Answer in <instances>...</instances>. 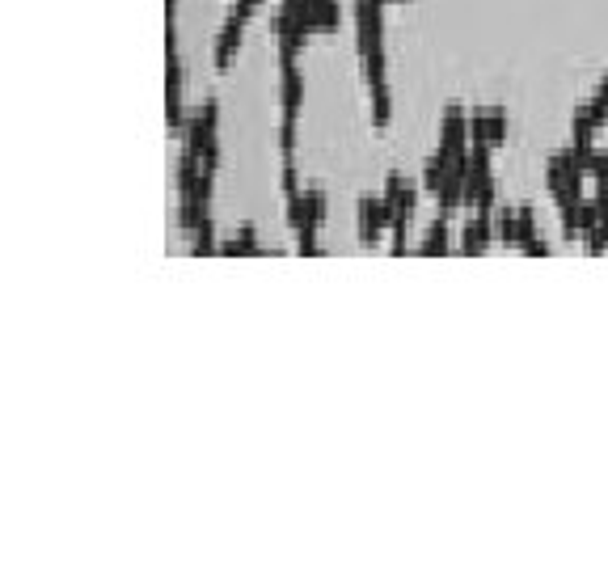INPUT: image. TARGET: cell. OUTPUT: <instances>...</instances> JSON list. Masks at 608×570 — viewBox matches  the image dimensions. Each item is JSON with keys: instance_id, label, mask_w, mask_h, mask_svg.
I'll use <instances>...</instances> for the list:
<instances>
[{"instance_id": "5bb4252c", "label": "cell", "mask_w": 608, "mask_h": 570, "mask_svg": "<svg viewBox=\"0 0 608 570\" xmlns=\"http://www.w3.org/2000/svg\"><path fill=\"white\" fill-rule=\"evenodd\" d=\"M304 203H309V224H326V212H330V203H326V190H317V186H309L304 190Z\"/></svg>"}, {"instance_id": "44dd1931", "label": "cell", "mask_w": 608, "mask_h": 570, "mask_svg": "<svg viewBox=\"0 0 608 570\" xmlns=\"http://www.w3.org/2000/svg\"><path fill=\"white\" fill-rule=\"evenodd\" d=\"M279 157H283V161L296 157V123H292V119L279 123Z\"/></svg>"}, {"instance_id": "ac0fdd59", "label": "cell", "mask_w": 608, "mask_h": 570, "mask_svg": "<svg viewBox=\"0 0 608 570\" xmlns=\"http://www.w3.org/2000/svg\"><path fill=\"white\" fill-rule=\"evenodd\" d=\"M503 144H507V110L490 106V148H503Z\"/></svg>"}, {"instance_id": "8fae6325", "label": "cell", "mask_w": 608, "mask_h": 570, "mask_svg": "<svg viewBox=\"0 0 608 570\" xmlns=\"http://www.w3.org/2000/svg\"><path fill=\"white\" fill-rule=\"evenodd\" d=\"M516 224H520V207H494V241L516 245Z\"/></svg>"}, {"instance_id": "ba28073f", "label": "cell", "mask_w": 608, "mask_h": 570, "mask_svg": "<svg viewBox=\"0 0 608 570\" xmlns=\"http://www.w3.org/2000/svg\"><path fill=\"white\" fill-rule=\"evenodd\" d=\"M452 250V233H448V220L440 216L431 228H427V237H423V245H418V254L423 258H440V254H448Z\"/></svg>"}, {"instance_id": "30bf717a", "label": "cell", "mask_w": 608, "mask_h": 570, "mask_svg": "<svg viewBox=\"0 0 608 570\" xmlns=\"http://www.w3.org/2000/svg\"><path fill=\"white\" fill-rule=\"evenodd\" d=\"M368 98H372V127H389V119H393L389 81H380V85H368Z\"/></svg>"}, {"instance_id": "6da1fadb", "label": "cell", "mask_w": 608, "mask_h": 570, "mask_svg": "<svg viewBox=\"0 0 608 570\" xmlns=\"http://www.w3.org/2000/svg\"><path fill=\"white\" fill-rule=\"evenodd\" d=\"M355 47L359 55L385 47V0H355Z\"/></svg>"}, {"instance_id": "7a4b0ae2", "label": "cell", "mask_w": 608, "mask_h": 570, "mask_svg": "<svg viewBox=\"0 0 608 570\" xmlns=\"http://www.w3.org/2000/svg\"><path fill=\"white\" fill-rule=\"evenodd\" d=\"M440 157L452 165V157H461V152H469V114L461 102H448L444 110V123H440Z\"/></svg>"}, {"instance_id": "9a60e30c", "label": "cell", "mask_w": 608, "mask_h": 570, "mask_svg": "<svg viewBox=\"0 0 608 570\" xmlns=\"http://www.w3.org/2000/svg\"><path fill=\"white\" fill-rule=\"evenodd\" d=\"M195 254L203 258V254H220V245H216V224H212V216H207L199 228H195Z\"/></svg>"}, {"instance_id": "7402d4cb", "label": "cell", "mask_w": 608, "mask_h": 570, "mask_svg": "<svg viewBox=\"0 0 608 570\" xmlns=\"http://www.w3.org/2000/svg\"><path fill=\"white\" fill-rule=\"evenodd\" d=\"M279 190H283V199L300 195V169H296V161H283V174H279Z\"/></svg>"}, {"instance_id": "52a82bcc", "label": "cell", "mask_w": 608, "mask_h": 570, "mask_svg": "<svg viewBox=\"0 0 608 570\" xmlns=\"http://www.w3.org/2000/svg\"><path fill=\"white\" fill-rule=\"evenodd\" d=\"M220 254H228V258H258V254H266V250L258 245V228H254V224H241L237 233L220 245Z\"/></svg>"}, {"instance_id": "603a6c76", "label": "cell", "mask_w": 608, "mask_h": 570, "mask_svg": "<svg viewBox=\"0 0 608 570\" xmlns=\"http://www.w3.org/2000/svg\"><path fill=\"white\" fill-rule=\"evenodd\" d=\"M410 182H406V174H389L385 178V195H380V199H389V203H397V199H402V190H406Z\"/></svg>"}, {"instance_id": "e0dca14e", "label": "cell", "mask_w": 608, "mask_h": 570, "mask_svg": "<svg viewBox=\"0 0 608 570\" xmlns=\"http://www.w3.org/2000/svg\"><path fill=\"white\" fill-rule=\"evenodd\" d=\"M296 254L300 258H317L321 254V241H317V224H304L296 233Z\"/></svg>"}, {"instance_id": "5b68a950", "label": "cell", "mask_w": 608, "mask_h": 570, "mask_svg": "<svg viewBox=\"0 0 608 570\" xmlns=\"http://www.w3.org/2000/svg\"><path fill=\"white\" fill-rule=\"evenodd\" d=\"M241 34H245V17L228 9L224 26H220V34H216V51H212V64H216L220 72L237 60V51H241Z\"/></svg>"}, {"instance_id": "4fadbf2b", "label": "cell", "mask_w": 608, "mask_h": 570, "mask_svg": "<svg viewBox=\"0 0 608 570\" xmlns=\"http://www.w3.org/2000/svg\"><path fill=\"white\" fill-rule=\"evenodd\" d=\"M313 5H317V17H321V34H338V26H342L338 0H313Z\"/></svg>"}, {"instance_id": "8992f818", "label": "cell", "mask_w": 608, "mask_h": 570, "mask_svg": "<svg viewBox=\"0 0 608 570\" xmlns=\"http://www.w3.org/2000/svg\"><path fill=\"white\" fill-rule=\"evenodd\" d=\"M516 250L528 254V258H545L549 254V245L541 237V228H537V212H532L528 203H520V224H516Z\"/></svg>"}, {"instance_id": "d6986e66", "label": "cell", "mask_w": 608, "mask_h": 570, "mask_svg": "<svg viewBox=\"0 0 608 570\" xmlns=\"http://www.w3.org/2000/svg\"><path fill=\"white\" fill-rule=\"evenodd\" d=\"M587 110H592V123H596V127H604V123H608V76L596 85V98L587 102Z\"/></svg>"}, {"instance_id": "3957f363", "label": "cell", "mask_w": 608, "mask_h": 570, "mask_svg": "<svg viewBox=\"0 0 608 570\" xmlns=\"http://www.w3.org/2000/svg\"><path fill=\"white\" fill-rule=\"evenodd\" d=\"M279 102H283V119L300 123V106H304V76L296 60H279Z\"/></svg>"}, {"instance_id": "d4e9b609", "label": "cell", "mask_w": 608, "mask_h": 570, "mask_svg": "<svg viewBox=\"0 0 608 570\" xmlns=\"http://www.w3.org/2000/svg\"><path fill=\"white\" fill-rule=\"evenodd\" d=\"M258 5H262V0H233V13H241L245 22H250V17L258 13Z\"/></svg>"}, {"instance_id": "7c38bea8", "label": "cell", "mask_w": 608, "mask_h": 570, "mask_svg": "<svg viewBox=\"0 0 608 570\" xmlns=\"http://www.w3.org/2000/svg\"><path fill=\"white\" fill-rule=\"evenodd\" d=\"M359 60H364V81H368V85H380V81H385V68H389L385 47H376V51H368V55H359Z\"/></svg>"}, {"instance_id": "277c9868", "label": "cell", "mask_w": 608, "mask_h": 570, "mask_svg": "<svg viewBox=\"0 0 608 570\" xmlns=\"http://www.w3.org/2000/svg\"><path fill=\"white\" fill-rule=\"evenodd\" d=\"M490 241H494V212H473L469 224L461 228V245H456V250L465 258H478L490 250Z\"/></svg>"}, {"instance_id": "9c48e42d", "label": "cell", "mask_w": 608, "mask_h": 570, "mask_svg": "<svg viewBox=\"0 0 608 570\" xmlns=\"http://www.w3.org/2000/svg\"><path fill=\"white\" fill-rule=\"evenodd\" d=\"M444 182H448V161L440 157V152H431V157H427V165H423V195L440 199Z\"/></svg>"}, {"instance_id": "cb8c5ba5", "label": "cell", "mask_w": 608, "mask_h": 570, "mask_svg": "<svg viewBox=\"0 0 608 570\" xmlns=\"http://www.w3.org/2000/svg\"><path fill=\"white\" fill-rule=\"evenodd\" d=\"M587 174L596 178V186H608V152H600V148H596V157H592V169H587Z\"/></svg>"}, {"instance_id": "ffe728a7", "label": "cell", "mask_w": 608, "mask_h": 570, "mask_svg": "<svg viewBox=\"0 0 608 570\" xmlns=\"http://www.w3.org/2000/svg\"><path fill=\"white\" fill-rule=\"evenodd\" d=\"M304 224H309V203H304V190H300V195L288 199V228H292V233H300Z\"/></svg>"}, {"instance_id": "2e32d148", "label": "cell", "mask_w": 608, "mask_h": 570, "mask_svg": "<svg viewBox=\"0 0 608 570\" xmlns=\"http://www.w3.org/2000/svg\"><path fill=\"white\" fill-rule=\"evenodd\" d=\"M469 144H490V110L469 114Z\"/></svg>"}]
</instances>
